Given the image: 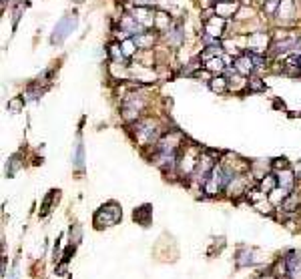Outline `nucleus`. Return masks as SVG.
Wrapping results in <instances>:
<instances>
[{"label":"nucleus","instance_id":"7c9ffc66","mask_svg":"<svg viewBox=\"0 0 301 279\" xmlns=\"http://www.w3.org/2000/svg\"><path fill=\"white\" fill-rule=\"evenodd\" d=\"M219 2H233V0H219Z\"/></svg>","mask_w":301,"mask_h":279},{"label":"nucleus","instance_id":"cd10ccee","mask_svg":"<svg viewBox=\"0 0 301 279\" xmlns=\"http://www.w3.org/2000/svg\"><path fill=\"white\" fill-rule=\"evenodd\" d=\"M83 161H85V155H83V145L79 143V145H77V155H74V163H77V167H83Z\"/></svg>","mask_w":301,"mask_h":279},{"label":"nucleus","instance_id":"ddd939ff","mask_svg":"<svg viewBox=\"0 0 301 279\" xmlns=\"http://www.w3.org/2000/svg\"><path fill=\"white\" fill-rule=\"evenodd\" d=\"M203 68H207L213 77H215V75H223V73H225V68H227V64H225V60H223V54H221V56H213V58L205 60V62H203Z\"/></svg>","mask_w":301,"mask_h":279},{"label":"nucleus","instance_id":"a211bd4d","mask_svg":"<svg viewBox=\"0 0 301 279\" xmlns=\"http://www.w3.org/2000/svg\"><path fill=\"white\" fill-rule=\"evenodd\" d=\"M107 52H109V60H113V62H129L125 58V54H123L121 42H111L109 48H107Z\"/></svg>","mask_w":301,"mask_h":279},{"label":"nucleus","instance_id":"f3484780","mask_svg":"<svg viewBox=\"0 0 301 279\" xmlns=\"http://www.w3.org/2000/svg\"><path fill=\"white\" fill-rule=\"evenodd\" d=\"M247 79H249V77H243V75H239V73L231 75V77H229V91H233V93L247 91Z\"/></svg>","mask_w":301,"mask_h":279},{"label":"nucleus","instance_id":"aec40b11","mask_svg":"<svg viewBox=\"0 0 301 279\" xmlns=\"http://www.w3.org/2000/svg\"><path fill=\"white\" fill-rule=\"evenodd\" d=\"M289 193H291V191H287V189H283V187H275V189L267 195V199H269L271 205H281V203L287 199Z\"/></svg>","mask_w":301,"mask_h":279},{"label":"nucleus","instance_id":"412c9836","mask_svg":"<svg viewBox=\"0 0 301 279\" xmlns=\"http://www.w3.org/2000/svg\"><path fill=\"white\" fill-rule=\"evenodd\" d=\"M121 48H123V54H125V58H127V60H133V58H135V54L139 52V48H137V44H135L133 36H131V38H127V40H123V42H121Z\"/></svg>","mask_w":301,"mask_h":279},{"label":"nucleus","instance_id":"f03ea898","mask_svg":"<svg viewBox=\"0 0 301 279\" xmlns=\"http://www.w3.org/2000/svg\"><path fill=\"white\" fill-rule=\"evenodd\" d=\"M271 40H273V36L267 30L251 32L245 36V50L251 54H267L271 48Z\"/></svg>","mask_w":301,"mask_h":279},{"label":"nucleus","instance_id":"4be33fe9","mask_svg":"<svg viewBox=\"0 0 301 279\" xmlns=\"http://www.w3.org/2000/svg\"><path fill=\"white\" fill-rule=\"evenodd\" d=\"M247 91H249V93H261V91H265L263 79L257 77V75H251V77L247 79Z\"/></svg>","mask_w":301,"mask_h":279},{"label":"nucleus","instance_id":"6ab92c4d","mask_svg":"<svg viewBox=\"0 0 301 279\" xmlns=\"http://www.w3.org/2000/svg\"><path fill=\"white\" fill-rule=\"evenodd\" d=\"M275 187H279V181H277V175H271V173H267L261 181H259V189L265 193V195H269Z\"/></svg>","mask_w":301,"mask_h":279},{"label":"nucleus","instance_id":"6e6552de","mask_svg":"<svg viewBox=\"0 0 301 279\" xmlns=\"http://www.w3.org/2000/svg\"><path fill=\"white\" fill-rule=\"evenodd\" d=\"M119 28H123L125 32H129V36H137L141 32H145V28L137 22V18L133 14H123L119 20Z\"/></svg>","mask_w":301,"mask_h":279},{"label":"nucleus","instance_id":"f8f14e48","mask_svg":"<svg viewBox=\"0 0 301 279\" xmlns=\"http://www.w3.org/2000/svg\"><path fill=\"white\" fill-rule=\"evenodd\" d=\"M287 277L289 279H301V255H297L295 251H291L287 257Z\"/></svg>","mask_w":301,"mask_h":279},{"label":"nucleus","instance_id":"c756f323","mask_svg":"<svg viewBox=\"0 0 301 279\" xmlns=\"http://www.w3.org/2000/svg\"><path fill=\"white\" fill-rule=\"evenodd\" d=\"M217 2H219V0H199V6H201V10H205V8H215Z\"/></svg>","mask_w":301,"mask_h":279},{"label":"nucleus","instance_id":"9d476101","mask_svg":"<svg viewBox=\"0 0 301 279\" xmlns=\"http://www.w3.org/2000/svg\"><path fill=\"white\" fill-rule=\"evenodd\" d=\"M173 22H175V20H173V16H171L169 10L157 8V12H155V30H157V32H161V34L167 32Z\"/></svg>","mask_w":301,"mask_h":279},{"label":"nucleus","instance_id":"4468645a","mask_svg":"<svg viewBox=\"0 0 301 279\" xmlns=\"http://www.w3.org/2000/svg\"><path fill=\"white\" fill-rule=\"evenodd\" d=\"M295 179H297V175H295V171H291V169H283V171L277 173L279 187H283V189H287V191H293Z\"/></svg>","mask_w":301,"mask_h":279},{"label":"nucleus","instance_id":"bb28decb","mask_svg":"<svg viewBox=\"0 0 301 279\" xmlns=\"http://www.w3.org/2000/svg\"><path fill=\"white\" fill-rule=\"evenodd\" d=\"M271 167H273L275 171H279V169L283 171V169H289V163H287V159H285V157H281V159H275V161L271 163Z\"/></svg>","mask_w":301,"mask_h":279},{"label":"nucleus","instance_id":"2eb2a0df","mask_svg":"<svg viewBox=\"0 0 301 279\" xmlns=\"http://www.w3.org/2000/svg\"><path fill=\"white\" fill-rule=\"evenodd\" d=\"M209 89L217 95H223L229 91V79L225 75H215L211 81H209Z\"/></svg>","mask_w":301,"mask_h":279},{"label":"nucleus","instance_id":"39448f33","mask_svg":"<svg viewBox=\"0 0 301 279\" xmlns=\"http://www.w3.org/2000/svg\"><path fill=\"white\" fill-rule=\"evenodd\" d=\"M155 6H133V16L137 18V22L145 28V30H153L155 28Z\"/></svg>","mask_w":301,"mask_h":279},{"label":"nucleus","instance_id":"1a4fd4ad","mask_svg":"<svg viewBox=\"0 0 301 279\" xmlns=\"http://www.w3.org/2000/svg\"><path fill=\"white\" fill-rule=\"evenodd\" d=\"M133 40H135V44H137L139 50H147V48H153V46L157 44L159 34H157V30L153 28V30H145V32L133 36Z\"/></svg>","mask_w":301,"mask_h":279},{"label":"nucleus","instance_id":"5701e85b","mask_svg":"<svg viewBox=\"0 0 301 279\" xmlns=\"http://www.w3.org/2000/svg\"><path fill=\"white\" fill-rule=\"evenodd\" d=\"M297 205H299L297 195H295V193H289V195H287V199L279 205V209H283V211H295V209H297Z\"/></svg>","mask_w":301,"mask_h":279},{"label":"nucleus","instance_id":"0eeeda50","mask_svg":"<svg viewBox=\"0 0 301 279\" xmlns=\"http://www.w3.org/2000/svg\"><path fill=\"white\" fill-rule=\"evenodd\" d=\"M239 8H241V0H233V2H217V4H215V14L221 16V18L231 20V18H235V14L239 12Z\"/></svg>","mask_w":301,"mask_h":279},{"label":"nucleus","instance_id":"7ed1b4c3","mask_svg":"<svg viewBox=\"0 0 301 279\" xmlns=\"http://www.w3.org/2000/svg\"><path fill=\"white\" fill-rule=\"evenodd\" d=\"M119 219H121V207H119L117 203H109V205L101 207V209L95 213V225H97V229L117 225Z\"/></svg>","mask_w":301,"mask_h":279},{"label":"nucleus","instance_id":"2f4dec72","mask_svg":"<svg viewBox=\"0 0 301 279\" xmlns=\"http://www.w3.org/2000/svg\"><path fill=\"white\" fill-rule=\"evenodd\" d=\"M74 2H83V0H74Z\"/></svg>","mask_w":301,"mask_h":279},{"label":"nucleus","instance_id":"a878e982","mask_svg":"<svg viewBox=\"0 0 301 279\" xmlns=\"http://www.w3.org/2000/svg\"><path fill=\"white\" fill-rule=\"evenodd\" d=\"M24 97H14L10 103H8V111L10 113H20L22 111V107H24Z\"/></svg>","mask_w":301,"mask_h":279},{"label":"nucleus","instance_id":"423d86ee","mask_svg":"<svg viewBox=\"0 0 301 279\" xmlns=\"http://www.w3.org/2000/svg\"><path fill=\"white\" fill-rule=\"evenodd\" d=\"M233 68H235L239 75H243V77H251V75L255 73L253 54L245 50V52H241L239 56H235V58H233Z\"/></svg>","mask_w":301,"mask_h":279},{"label":"nucleus","instance_id":"b1692460","mask_svg":"<svg viewBox=\"0 0 301 279\" xmlns=\"http://www.w3.org/2000/svg\"><path fill=\"white\" fill-rule=\"evenodd\" d=\"M149 215H150V207L149 205H145V207L137 209L133 217H135V221H139L141 225H149Z\"/></svg>","mask_w":301,"mask_h":279},{"label":"nucleus","instance_id":"c85d7f7f","mask_svg":"<svg viewBox=\"0 0 301 279\" xmlns=\"http://www.w3.org/2000/svg\"><path fill=\"white\" fill-rule=\"evenodd\" d=\"M18 167H20V161H18V157H12V159H10V169H8L6 173L12 177V175H14V171H16Z\"/></svg>","mask_w":301,"mask_h":279},{"label":"nucleus","instance_id":"9b49d317","mask_svg":"<svg viewBox=\"0 0 301 279\" xmlns=\"http://www.w3.org/2000/svg\"><path fill=\"white\" fill-rule=\"evenodd\" d=\"M74 22H77V18L74 16H66V18H62L60 22H58V26H56V30H54V36H52V42H60L72 28H74Z\"/></svg>","mask_w":301,"mask_h":279},{"label":"nucleus","instance_id":"20e7f679","mask_svg":"<svg viewBox=\"0 0 301 279\" xmlns=\"http://www.w3.org/2000/svg\"><path fill=\"white\" fill-rule=\"evenodd\" d=\"M227 26H229V20L215 14V16H211L209 20L203 22V32L209 34V36H213V38H225Z\"/></svg>","mask_w":301,"mask_h":279},{"label":"nucleus","instance_id":"f257e3e1","mask_svg":"<svg viewBox=\"0 0 301 279\" xmlns=\"http://www.w3.org/2000/svg\"><path fill=\"white\" fill-rule=\"evenodd\" d=\"M161 133H163V129H161L159 121H153V119L137 121V125H135V137L143 147L157 145V141L161 139Z\"/></svg>","mask_w":301,"mask_h":279},{"label":"nucleus","instance_id":"dca6fc26","mask_svg":"<svg viewBox=\"0 0 301 279\" xmlns=\"http://www.w3.org/2000/svg\"><path fill=\"white\" fill-rule=\"evenodd\" d=\"M255 18H257V10H255L253 6H249V4H241L239 12L235 14L233 20H237V22H251V20H255Z\"/></svg>","mask_w":301,"mask_h":279},{"label":"nucleus","instance_id":"393cba45","mask_svg":"<svg viewBox=\"0 0 301 279\" xmlns=\"http://www.w3.org/2000/svg\"><path fill=\"white\" fill-rule=\"evenodd\" d=\"M279 4H281V0H265V2H263V6H261V10H263L267 16H275V14H277Z\"/></svg>","mask_w":301,"mask_h":279}]
</instances>
